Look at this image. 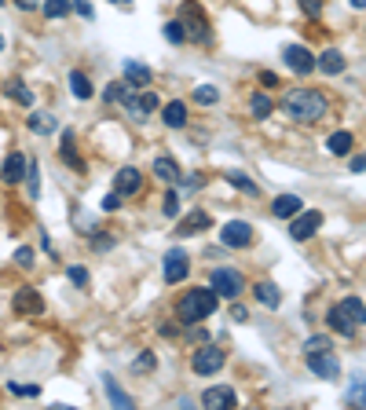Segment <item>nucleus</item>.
<instances>
[{"instance_id":"f257e3e1","label":"nucleus","mask_w":366,"mask_h":410,"mask_svg":"<svg viewBox=\"0 0 366 410\" xmlns=\"http://www.w3.org/2000/svg\"><path fill=\"white\" fill-rule=\"evenodd\" d=\"M282 110L290 114L293 121H319V118H326L330 100L315 88H290L282 95Z\"/></svg>"},{"instance_id":"f03ea898","label":"nucleus","mask_w":366,"mask_h":410,"mask_svg":"<svg viewBox=\"0 0 366 410\" xmlns=\"http://www.w3.org/2000/svg\"><path fill=\"white\" fill-rule=\"evenodd\" d=\"M213 311H216V289H213V286H209V289H187L183 297L176 301V315H180V322H187V326L209 319Z\"/></svg>"},{"instance_id":"7ed1b4c3","label":"nucleus","mask_w":366,"mask_h":410,"mask_svg":"<svg viewBox=\"0 0 366 410\" xmlns=\"http://www.w3.org/2000/svg\"><path fill=\"white\" fill-rule=\"evenodd\" d=\"M180 22H183V29H187L190 41H198V44H209L213 41V29H209V22H205L202 8L190 4V0H183V19Z\"/></svg>"},{"instance_id":"20e7f679","label":"nucleus","mask_w":366,"mask_h":410,"mask_svg":"<svg viewBox=\"0 0 366 410\" xmlns=\"http://www.w3.org/2000/svg\"><path fill=\"white\" fill-rule=\"evenodd\" d=\"M304 359H308V370L315 377H323V381H337V377H341V363H337V355H333V348L304 352Z\"/></svg>"},{"instance_id":"39448f33","label":"nucleus","mask_w":366,"mask_h":410,"mask_svg":"<svg viewBox=\"0 0 366 410\" xmlns=\"http://www.w3.org/2000/svg\"><path fill=\"white\" fill-rule=\"evenodd\" d=\"M213 289H216V297L234 301L238 293L246 289V278L238 275V271H231V268H216V271H213Z\"/></svg>"},{"instance_id":"423d86ee","label":"nucleus","mask_w":366,"mask_h":410,"mask_svg":"<svg viewBox=\"0 0 366 410\" xmlns=\"http://www.w3.org/2000/svg\"><path fill=\"white\" fill-rule=\"evenodd\" d=\"M11 308H15V315H44V297L34 286H22V289H15Z\"/></svg>"},{"instance_id":"0eeeda50","label":"nucleus","mask_w":366,"mask_h":410,"mask_svg":"<svg viewBox=\"0 0 366 410\" xmlns=\"http://www.w3.org/2000/svg\"><path fill=\"white\" fill-rule=\"evenodd\" d=\"M190 367H195V374H202V377L216 374L220 367H224V348H216V344H205V348H198V352H195Z\"/></svg>"},{"instance_id":"6e6552de","label":"nucleus","mask_w":366,"mask_h":410,"mask_svg":"<svg viewBox=\"0 0 366 410\" xmlns=\"http://www.w3.org/2000/svg\"><path fill=\"white\" fill-rule=\"evenodd\" d=\"M220 242L231 245V250H246V245L253 242V227L246 220H227L224 227H220Z\"/></svg>"},{"instance_id":"1a4fd4ad","label":"nucleus","mask_w":366,"mask_h":410,"mask_svg":"<svg viewBox=\"0 0 366 410\" xmlns=\"http://www.w3.org/2000/svg\"><path fill=\"white\" fill-rule=\"evenodd\" d=\"M121 103H125V110H129L132 118H139V121H143L147 114H154V110H157V95H154V92H143V95H136V92L125 88Z\"/></svg>"},{"instance_id":"9d476101","label":"nucleus","mask_w":366,"mask_h":410,"mask_svg":"<svg viewBox=\"0 0 366 410\" xmlns=\"http://www.w3.org/2000/svg\"><path fill=\"white\" fill-rule=\"evenodd\" d=\"M282 55H286V67H290L293 74H311L315 67H319V59H315L304 44H290Z\"/></svg>"},{"instance_id":"9b49d317","label":"nucleus","mask_w":366,"mask_h":410,"mask_svg":"<svg viewBox=\"0 0 366 410\" xmlns=\"http://www.w3.org/2000/svg\"><path fill=\"white\" fill-rule=\"evenodd\" d=\"M319 227H323V212H297V217H293V224H290V235L297 238V242H308L315 231H319Z\"/></svg>"},{"instance_id":"f8f14e48","label":"nucleus","mask_w":366,"mask_h":410,"mask_svg":"<svg viewBox=\"0 0 366 410\" xmlns=\"http://www.w3.org/2000/svg\"><path fill=\"white\" fill-rule=\"evenodd\" d=\"M26 172H29V158L15 151V154H8V158H4V169H0V179H4V184H22Z\"/></svg>"},{"instance_id":"ddd939ff","label":"nucleus","mask_w":366,"mask_h":410,"mask_svg":"<svg viewBox=\"0 0 366 410\" xmlns=\"http://www.w3.org/2000/svg\"><path fill=\"white\" fill-rule=\"evenodd\" d=\"M187 253L183 250H169L165 253V282L169 286H176V282H183V278H187Z\"/></svg>"},{"instance_id":"4468645a","label":"nucleus","mask_w":366,"mask_h":410,"mask_svg":"<svg viewBox=\"0 0 366 410\" xmlns=\"http://www.w3.org/2000/svg\"><path fill=\"white\" fill-rule=\"evenodd\" d=\"M202 403L205 406H213V410H231V406H238V396H234V388H227V385H213V388H205L202 392Z\"/></svg>"},{"instance_id":"2eb2a0df","label":"nucleus","mask_w":366,"mask_h":410,"mask_svg":"<svg viewBox=\"0 0 366 410\" xmlns=\"http://www.w3.org/2000/svg\"><path fill=\"white\" fill-rule=\"evenodd\" d=\"M114 191L121 194V198H125V194H139V191H143V172H139L136 165H125V169L114 176Z\"/></svg>"},{"instance_id":"dca6fc26","label":"nucleus","mask_w":366,"mask_h":410,"mask_svg":"<svg viewBox=\"0 0 366 410\" xmlns=\"http://www.w3.org/2000/svg\"><path fill=\"white\" fill-rule=\"evenodd\" d=\"M209 227H213V220H209V212H202V209H195V212H190V217L187 220H180V238H190V235H198V231H209Z\"/></svg>"},{"instance_id":"f3484780","label":"nucleus","mask_w":366,"mask_h":410,"mask_svg":"<svg viewBox=\"0 0 366 410\" xmlns=\"http://www.w3.org/2000/svg\"><path fill=\"white\" fill-rule=\"evenodd\" d=\"M337 308H341V315L352 322V326H363V322H366V304H363L359 297H344Z\"/></svg>"},{"instance_id":"a211bd4d","label":"nucleus","mask_w":366,"mask_h":410,"mask_svg":"<svg viewBox=\"0 0 366 410\" xmlns=\"http://www.w3.org/2000/svg\"><path fill=\"white\" fill-rule=\"evenodd\" d=\"M272 212L279 220H290V217H297V212H300V198H297V194H279V198L272 202Z\"/></svg>"},{"instance_id":"6ab92c4d","label":"nucleus","mask_w":366,"mask_h":410,"mask_svg":"<svg viewBox=\"0 0 366 410\" xmlns=\"http://www.w3.org/2000/svg\"><path fill=\"white\" fill-rule=\"evenodd\" d=\"M59 154H62V161H66V165H73L77 172H85V161L77 158V146H73V132L66 128V132H62V143H59Z\"/></svg>"},{"instance_id":"aec40b11","label":"nucleus","mask_w":366,"mask_h":410,"mask_svg":"<svg viewBox=\"0 0 366 410\" xmlns=\"http://www.w3.org/2000/svg\"><path fill=\"white\" fill-rule=\"evenodd\" d=\"M319 70L330 74V77H337V74L344 70V55L337 52V48H326V52L319 55Z\"/></svg>"},{"instance_id":"412c9836","label":"nucleus","mask_w":366,"mask_h":410,"mask_svg":"<svg viewBox=\"0 0 366 410\" xmlns=\"http://www.w3.org/2000/svg\"><path fill=\"white\" fill-rule=\"evenodd\" d=\"M224 179H227L231 187H238L242 194H249V198H257V194H260V187L253 184V179H249L246 172H238V169H227V172H224Z\"/></svg>"},{"instance_id":"4be33fe9","label":"nucleus","mask_w":366,"mask_h":410,"mask_svg":"<svg viewBox=\"0 0 366 410\" xmlns=\"http://www.w3.org/2000/svg\"><path fill=\"white\" fill-rule=\"evenodd\" d=\"M154 176L165 179V184H176V179H180V165H176V161H172L169 154H162V158L154 161Z\"/></svg>"},{"instance_id":"5701e85b","label":"nucleus","mask_w":366,"mask_h":410,"mask_svg":"<svg viewBox=\"0 0 366 410\" xmlns=\"http://www.w3.org/2000/svg\"><path fill=\"white\" fill-rule=\"evenodd\" d=\"M162 121H165L169 128H183V125H187V107H183L180 100H172V103L162 110Z\"/></svg>"},{"instance_id":"b1692460","label":"nucleus","mask_w":366,"mask_h":410,"mask_svg":"<svg viewBox=\"0 0 366 410\" xmlns=\"http://www.w3.org/2000/svg\"><path fill=\"white\" fill-rule=\"evenodd\" d=\"M253 293H257V301L264 308H279L282 304V289L275 282H257V289H253Z\"/></svg>"},{"instance_id":"393cba45","label":"nucleus","mask_w":366,"mask_h":410,"mask_svg":"<svg viewBox=\"0 0 366 410\" xmlns=\"http://www.w3.org/2000/svg\"><path fill=\"white\" fill-rule=\"evenodd\" d=\"M103 385H106V396H110V403H114V406H121V410L132 406V396H125V388H121L110 374H103Z\"/></svg>"},{"instance_id":"a878e982","label":"nucleus","mask_w":366,"mask_h":410,"mask_svg":"<svg viewBox=\"0 0 366 410\" xmlns=\"http://www.w3.org/2000/svg\"><path fill=\"white\" fill-rule=\"evenodd\" d=\"M125 81H129V85H136V88H143V85H150V70L143 67V62H125Z\"/></svg>"},{"instance_id":"bb28decb","label":"nucleus","mask_w":366,"mask_h":410,"mask_svg":"<svg viewBox=\"0 0 366 410\" xmlns=\"http://www.w3.org/2000/svg\"><path fill=\"white\" fill-rule=\"evenodd\" d=\"M326 319H330V326H333V330H337L341 337H356V330H359V326H352V322H348V319L341 315V308H337V304L330 308V315H326Z\"/></svg>"},{"instance_id":"cd10ccee","label":"nucleus","mask_w":366,"mask_h":410,"mask_svg":"<svg viewBox=\"0 0 366 410\" xmlns=\"http://www.w3.org/2000/svg\"><path fill=\"white\" fill-rule=\"evenodd\" d=\"M26 125L34 128L37 136H48V132H55V118H52V114H29V118H26Z\"/></svg>"},{"instance_id":"c85d7f7f","label":"nucleus","mask_w":366,"mask_h":410,"mask_svg":"<svg viewBox=\"0 0 366 410\" xmlns=\"http://www.w3.org/2000/svg\"><path fill=\"white\" fill-rule=\"evenodd\" d=\"M70 92L77 95V100H92V81H88L81 70H73V74H70Z\"/></svg>"},{"instance_id":"c756f323","label":"nucleus","mask_w":366,"mask_h":410,"mask_svg":"<svg viewBox=\"0 0 366 410\" xmlns=\"http://www.w3.org/2000/svg\"><path fill=\"white\" fill-rule=\"evenodd\" d=\"M326 146H330V154H352V132H333L330 139H326Z\"/></svg>"},{"instance_id":"7c9ffc66","label":"nucleus","mask_w":366,"mask_h":410,"mask_svg":"<svg viewBox=\"0 0 366 410\" xmlns=\"http://www.w3.org/2000/svg\"><path fill=\"white\" fill-rule=\"evenodd\" d=\"M249 107H253V118H257V121H264V118H267V114H272V110H275V103H272V100H267V95H264V92H257V95H253V100H249Z\"/></svg>"},{"instance_id":"2f4dec72","label":"nucleus","mask_w":366,"mask_h":410,"mask_svg":"<svg viewBox=\"0 0 366 410\" xmlns=\"http://www.w3.org/2000/svg\"><path fill=\"white\" fill-rule=\"evenodd\" d=\"M70 0H44V4H41V11L48 15V19H62V15H70Z\"/></svg>"},{"instance_id":"473e14b6","label":"nucleus","mask_w":366,"mask_h":410,"mask_svg":"<svg viewBox=\"0 0 366 410\" xmlns=\"http://www.w3.org/2000/svg\"><path fill=\"white\" fill-rule=\"evenodd\" d=\"M216 100H220V88H216V85H198V88H195V103L213 107Z\"/></svg>"},{"instance_id":"72a5a7b5","label":"nucleus","mask_w":366,"mask_h":410,"mask_svg":"<svg viewBox=\"0 0 366 410\" xmlns=\"http://www.w3.org/2000/svg\"><path fill=\"white\" fill-rule=\"evenodd\" d=\"M8 95H11V100H19L22 107H34V92L22 88V81H11V85H8Z\"/></svg>"},{"instance_id":"f704fd0d","label":"nucleus","mask_w":366,"mask_h":410,"mask_svg":"<svg viewBox=\"0 0 366 410\" xmlns=\"http://www.w3.org/2000/svg\"><path fill=\"white\" fill-rule=\"evenodd\" d=\"M165 37H169L172 44H183V41H187V29H183V22H180V19L165 22Z\"/></svg>"},{"instance_id":"c9c22d12","label":"nucleus","mask_w":366,"mask_h":410,"mask_svg":"<svg viewBox=\"0 0 366 410\" xmlns=\"http://www.w3.org/2000/svg\"><path fill=\"white\" fill-rule=\"evenodd\" d=\"M162 212H165V217H176V212H180V194L176 191H169L162 198Z\"/></svg>"},{"instance_id":"e433bc0d","label":"nucleus","mask_w":366,"mask_h":410,"mask_svg":"<svg viewBox=\"0 0 366 410\" xmlns=\"http://www.w3.org/2000/svg\"><path fill=\"white\" fill-rule=\"evenodd\" d=\"M348 403L352 406H366V381H356L352 392H348Z\"/></svg>"},{"instance_id":"4c0bfd02","label":"nucleus","mask_w":366,"mask_h":410,"mask_svg":"<svg viewBox=\"0 0 366 410\" xmlns=\"http://www.w3.org/2000/svg\"><path fill=\"white\" fill-rule=\"evenodd\" d=\"M297 4H300V11H304V15H311V19H319V15H323V0H297Z\"/></svg>"},{"instance_id":"58836bf2","label":"nucleus","mask_w":366,"mask_h":410,"mask_svg":"<svg viewBox=\"0 0 366 410\" xmlns=\"http://www.w3.org/2000/svg\"><path fill=\"white\" fill-rule=\"evenodd\" d=\"M323 348H333V344H330V337H323V334H319V337H308V341H304V352H323Z\"/></svg>"},{"instance_id":"ea45409f","label":"nucleus","mask_w":366,"mask_h":410,"mask_svg":"<svg viewBox=\"0 0 366 410\" xmlns=\"http://www.w3.org/2000/svg\"><path fill=\"white\" fill-rule=\"evenodd\" d=\"M132 370H136V374H150V370H154V355H150V352H143V355L136 359V363H132Z\"/></svg>"},{"instance_id":"a19ab883","label":"nucleus","mask_w":366,"mask_h":410,"mask_svg":"<svg viewBox=\"0 0 366 410\" xmlns=\"http://www.w3.org/2000/svg\"><path fill=\"white\" fill-rule=\"evenodd\" d=\"M15 264H19L22 271H29V268H34V250H19V253H15Z\"/></svg>"},{"instance_id":"79ce46f5","label":"nucleus","mask_w":366,"mask_h":410,"mask_svg":"<svg viewBox=\"0 0 366 410\" xmlns=\"http://www.w3.org/2000/svg\"><path fill=\"white\" fill-rule=\"evenodd\" d=\"M66 275H70L73 286H88V271L85 268H66Z\"/></svg>"},{"instance_id":"37998d69","label":"nucleus","mask_w":366,"mask_h":410,"mask_svg":"<svg viewBox=\"0 0 366 410\" xmlns=\"http://www.w3.org/2000/svg\"><path fill=\"white\" fill-rule=\"evenodd\" d=\"M8 388L15 392V396H37V388H34V385H15V381H11Z\"/></svg>"},{"instance_id":"c03bdc74","label":"nucleus","mask_w":366,"mask_h":410,"mask_svg":"<svg viewBox=\"0 0 366 410\" xmlns=\"http://www.w3.org/2000/svg\"><path fill=\"white\" fill-rule=\"evenodd\" d=\"M73 11L81 15V19H92V4H88V0H73Z\"/></svg>"},{"instance_id":"a18cd8bd","label":"nucleus","mask_w":366,"mask_h":410,"mask_svg":"<svg viewBox=\"0 0 366 410\" xmlns=\"http://www.w3.org/2000/svg\"><path fill=\"white\" fill-rule=\"evenodd\" d=\"M118 205H121V194H118V191H114V194H106V198H103V209H106V212H114Z\"/></svg>"},{"instance_id":"49530a36","label":"nucleus","mask_w":366,"mask_h":410,"mask_svg":"<svg viewBox=\"0 0 366 410\" xmlns=\"http://www.w3.org/2000/svg\"><path fill=\"white\" fill-rule=\"evenodd\" d=\"M260 85H264V88H275V85H279V77H275L272 70H260Z\"/></svg>"},{"instance_id":"de8ad7c7","label":"nucleus","mask_w":366,"mask_h":410,"mask_svg":"<svg viewBox=\"0 0 366 410\" xmlns=\"http://www.w3.org/2000/svg\"><path fill=\"white\" fill-rule=\"evenodd\" d=\"M103 95H106L110 103H114V100H121V95H125V85H110V88L103 92Z\"/></svg>"},{"instance_id":"09e8293b","label":"nucleus","mask_w":366,"mask_h":410,"mask_svg":"<svg viewBox=\"0 0 366 410\" xmlns=\"http://www.w3.org/2000/svg\"><path fill=\"white\" fill-rule=\"evenodd\" d=\"M15 4H19L22 11H37V8L44 4V0H15Z\"/></svg>"},{"instance_id":"8fccbe9b","label":"nucleus","mask_w":366,"mask_h":410,"mask_svg":"<svg viewBox=\"0 0 366 410\" xmlns=\"http://www.w3.org/2000/svg\"><path fill=\"white\" fill-rule=\"evenodd\" d=\"M352 172H366V154H356L352 158Z\"/></svg>"},{"instance_id":"3c124183","label":"nucleus","mask_w":366,"mask_h":410,"mask_svg":"<svg viewBox=\"0 0 366 410\" xmlns=\"http://www.w3.org/2000/svg\"><path fill=\"white\" fill-rule=\"evenodd\" d=\"M231 315H234L238 322H246V319H249V311H246L242 304H234V308H231Z\"/></svg>"},{"instance_id":"603ef678","label":"nucleus","mask_w":366,"mask_h":410,"mask_svg":"<svg viewBox=\"0 0 366 410\" xmlns=\"http://www.w3.org/2000/svg\"><path fill=\"white\" fill-rule=\"evenodd\" d=\"M92 245H95V250H110V245H114V238H103V235H99V238H92Z\"/></svg>"},{"instance_id":"864d4df0","label":"nucleus","mask_w":366,"mask_h":410,"mask_svg":"<svg viewBox=\"0 0 366 410\" xmlns=\"http://www.w3.org/2000/svg\"><path fill=\"white\" fill-rule=\"evenodd\" d=\"M348 4H352V8H366V0H348Z\"/></svg>"},{"instance_id":"5fc2aeb1","label":"nucleus","mask_w":366,"mask_h":410,"mask_svg":"<svg viewBox=\"0 0 366 410\" xmlns=\"http://www.w3.org/2000/svg\"><path fill=\"white\" fill-rule=\"evenodd\" d=\"M0 52H4V37H0Z\"/></svg>"},{"instance_id":"6e6d98bb","label":"nucleus","mask_w":366,"mask_h":410,"mask_svg":"<svg viewBox=\"0 0 366 410\" xmlns=\"http://www.w3.org/2000/svg\"><path fill=\"white\" fill-rule=\"evenodd\" d=\"M114 4H129V0H114Z\"/></svg>"}]
</instances>
